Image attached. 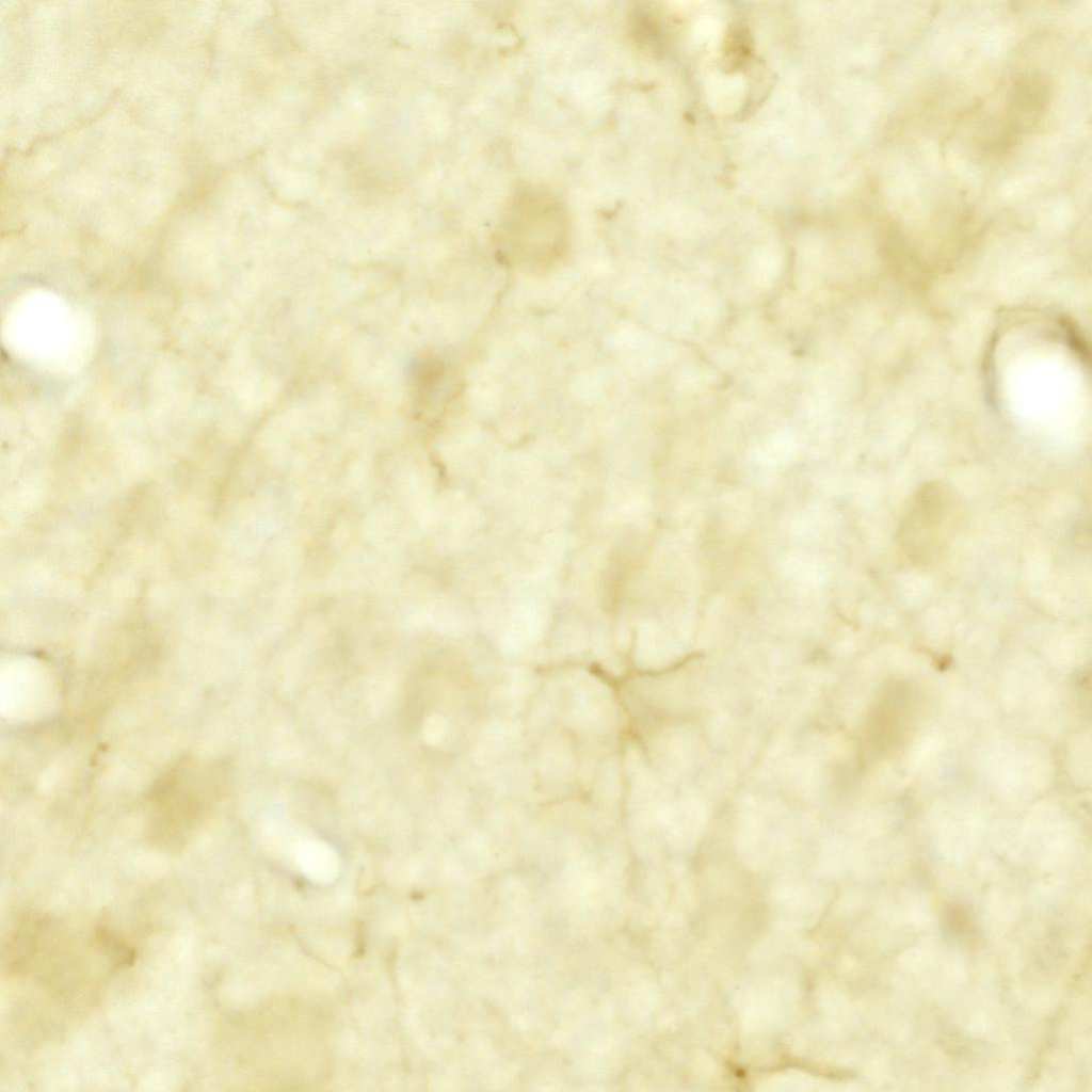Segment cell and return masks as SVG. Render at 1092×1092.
<instances>
[{
  "mask_svg": "<svg viewBox=\"0 0 1092 1092\" xmlns=\"http://www.w3.org/2000/svg\"><path fill=\"white\" fill-rule=\"evenodd\" d=\"M215 792L212 765L194 757L173 764L147 792L146 839L161 850H180L200 828Z\"/></svg>",
  "mask_w": 1092,
  "mask_h": 1092,
  "instance_id": "1",
  "label": "cell"
},
{
  "mask_svg": "<svg viewBox=\"0 0 1092 1092\" xmlns=\"http://www.w3.org/2000/svg\"><path fill=\"white\" fill-rule=\"evenodd\" d=\"M569 216L552 191L525 184L507 202L499 226V242L515 262L544 269L558 261L569 241Z\"/></svg>",
  "mask_w": 1092,
  "mask_h": 1092,
  "instance_id": "2",
  "label": "cell"
},
{
  "mask_svg": "<svg viewBox=\"0 0 1092 1092\" xmlns=\"http://www.w3.org/2000/svg\"><path fill=\"white\" fill-rule=\"evenodd\" d=\"M961 502L941 483H928L914 495L900 528L901 547L917 562L935 558L958 526Z\"/></svg>",
  "mask_w": 1092,
  "mask_h": 1092,
  "instance_id": "3",
  "label": "cell"
},
{
  "mask_svg": "<svg viewBox=\"0 0 1092 1092\" xmlns=\"http://www.w3.org/2000/svg\"><path fill=\"white\" fill-rule=\"evenodd\" d=\"M296 856L302 869L314 880L328 881L337 874L338 856L331 847L323 842L301 844L298 847Z\"/></svg>",
  "mask_w": 1092,
  "mask_h": 1092,
  "instance_id": "4",
  "label": "cell"
}]
</instances>
